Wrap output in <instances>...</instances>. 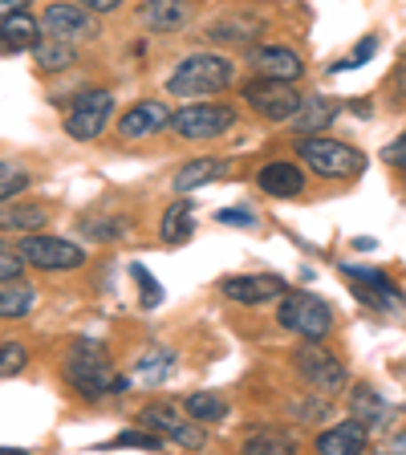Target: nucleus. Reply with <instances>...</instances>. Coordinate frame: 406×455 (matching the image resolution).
I'll return each mask as SVG.
<instances>
[{"label":"nucleus","instance_id":"obj_21","mask_svg":"<svg viewBox=\"0 0 406 455\" xmlns=\"http://www.w3.org/2000/svg\"><path fill=\"white\" fill-rule=\"evenodd\" d=\"M350 411L366 431H378V427L390 423V403L374 387H354L350 390Z\"/></svg>","mask_w":406,"mask_h":455},{"label":"nucleus","instance_id":"obj_22","mask_svg":"<svg viewBox=\"0 0 406 455\" xmlns=\"http://www.w3.org/2000/svg\"><path fill=\"white\" fill-rule=\"evenodd\" d=\"M33 53V61H37V69L41 74H57V69H69L77 61V53H74V41H66V37H53V33H41L37 37V45L28 49Z\"/></svg>","mask_w":406,"mask_h":455},{"label":"nucleus","instance_id":"obj_34","mask_svg":"<svg viewBox=\"0 0 406 455\" xmlns=\"http://www.w3.org/2000/svg\"><path fill=\"white\" fill-rule=\"evenodd\" d=\"M82 228H85V232H90L94 240H118V236H126V232H131L123 220H98V224L90 220V224H82Z\"/></svg>","mask_w":406,"mask_h":455},{"label":"nucleus","instance_id":"obj_30","mask_svg":"<svg viewBox=\"0 0 406 455\" xmlns=\"http://www.w3.org/2000/svg\"><path fill=\"white\" fill-rule=\"evenodd\" d=\"M171 366H175V354L171 350H147L139 358V366H134V379L139 382H163L171 374Z\"/></svg>","mask_w":406,"mask_h":455},{"label":"nucleus","instance_id":"obj_40","mask_svg":"<svg viewBox=\"0 0 406 455\" xmlns=\"http://www.w3.org/2000/svg\"><path fill=\"white\" fill-rule=\"evenodd\" d=\"M219 224H240V228H244V224H252V216L232 208V212H219Z\"/></svg>","mask_w":406,"mask_h":455},{"label":"nucleus","instance_id":"obj_9","mask_svg":"<svg viewBox=\"0 0 406 455\" xmlns=\"http://www.w3.org/2000/svg\"><path fill=\"white\" fill-rule=\"evenodd\" d=\"M20 256H25V265L45 268V273H66V268L85 265V252L77 244H69L61 236H37V232H25Z\"/></svg>","mask_w":406,"mask_h":455},{"label":"nucleus","instance_id":"obj_43","mask_svg":"<svg viewBox=\"0 0 406 455\" xmlns=\"http://www.w3.org/2000/svg\"><path fill=\"white\" fill-rule=\"evenodd\" d=\"M0 455H25L20 447H0Z\"/></svg>","mask_w":406,"mask_h":455},{"label":"nucleus","instance_id":"obj_41","mask_svg":"<svg viewBox=\"0 0 406 455\" xmlns=\"http://www.w3.org/2000/svg\"><path fill=\"white\" fill-rule=\"evenodd\" d=\"M28 0H0V17H9V12H20Z\"/></svg>","mask_w":406,"mask_h":455},{"label":"nucleus","instance_id":"obj_24","mask_svg":"<svg viewBox=\"0 0 406 455\" xmlns=\"http://www.w3.org/2000/svg\"><path fill=\"white\" fill-rule=\"evenodd\" d=\"M195 236V208L187 199H175L167 212H163V224H159V240L163 244H187Z\"/></svg>","mask_w":406,"mask_h":455},{"label":"nucleus","instance_id":"obj_14","mask_svg":"<svg viewBox=\"0 0 406 455\" xmlns=\"http://www.w3.org/2000/svg\"><path fill=\"white\" fill-rule=\"evenodd\" d=\"M167 126H171L167 102H139V106H131V110L123 114L118 134H123L126 142H142V139H151V134L167 131Z\"/></svg>","mask_w":406,"mask_h":455},{"label":"nucleus","instance_id":"obj_3","mask_svg":"<svg viewBox=\"0 0 406 455\" xmlns=\"http://www.w3.org/2000/svg\"><path fill=\"white\" fill-rule=\"evenodd\" d=\"M236 77V66L219 53H191L183 57L179 66L171 69L167 77V94H179V98H195V94H216L224 90L227 82Z\"/></svg>","mask_w":406,"mask_h":455},{"label":"nucleus","instance_id":"obj_26","mask_svg":"<svg viewBox=\"0 0 406 455\" xmlns=\"http://www.w3.org/2000/svg\"><path fill=\"white\" fill-rule=\"evenodd\" d=\"M211 41H232V45H252L256 37H260V25H256L252 17H219L216 25L208 28Z\"/></svg>","mask_w":406,"mask_h":455},{"label":"nucleus","instance_id":"obj_7","mask_svg":"<svg viewBox=\"0 0 406 455\" xmlns=\"http://www.w3.org/2000/svg\"><path fill=\"white\" fill-rule=\"evenodd\" d=\"M114 114V94L110 90H82L66 110V134L77 142H90L106 131Z\"/></svg>","mask_w":406,"mask_h":455},{"label":"nucleus","instance_id":"obj_10","mask_svg":"<svg viewBox=\"0 0 406 455\" xmlns=\"http://www.w3.org/2000/svg\"><path fill=\"white\" fill-rule=\"evenodd\" d=\"M41 28L53 33V37H66V41H82V37H94L98 33V20L94 12L77 4V0H57L41 12Z\"/></svg>","mask_w":406,"mask_h":455},{"label":"nucleus","instance_id":"obj_18","mask_svg":"<svg viewBox=\"0 0 406 455\" xmlns=\"http://www.w3.org/2000/svg\"><path fill=\"white\" fill-rule=\"evenodd\" d=\"M256 188L273 199H293L305 191V175L297 163H268V167H260V175H256Z\"/></svg>","mask_w":406,"mask_h":455},{"label":"nucleus","instance_id":"obj_5","mask_svg":"<svg viewBox=\"0 0 406 455\" xmlns=\"http://www.w3.org/2000/svg\"><path fill=\"white\" fill-rule=\"evenodd\" d=\"M293 362H297V374L325 398L341 395V390L350 387V370H346V362H341L338 354H330L325 346H317V341H305L301 350H293Z\"/></svg>","mask_w":406,"mask_h":455},{"label":"nucleus","instance_id":"obj_31","mask_svg":"<svg viewBox=\"0 0 406 455\" xmlns=\"http://www.w3.org/2000/svg\"><path fill=\"white\" fill-rule=\"evenodd\" d=\"M25 188H28V171L12 159H0V199H12Z\"/></svg>","mask_w":406,"mask_h":455},{"label":"nucleus","instance_id":"obj_8","mask_svg":"<svg viewBox=\"0 0 406 455\" xmlns=\"http://www.w3.org/2000/svg\"><path fill=\"white\" fill-rule=\"evenodd\" d=\"M301 98L305 94L293 82H276V77H256V82L244 85V102L268 123H289L293 110L301 106Z\"/></svg>","mask_w":406,"mask_h":455},{"label":"nucleus","instance_id":"obj_13","mask_svg":"<svg viewBox=\"0 0 406 455\" xmlns=\"http://www.w3.org/2000/svg\"><path fill=\"white\" fill-rule=\"evenodd\" d=\"M341 273L350 276L354 284H362V289H354V293H358L366 305H378V309H398V305H402V293H398L394 284H390V276L378 273V268L341 265Z\"/></svg>","mask_w":406,"mask_h":455},{"label":"nucleus","instance_id":"obj_15","mask_svg":"<svg viewBox=\"0 0 406 455\" xmlns=\"http://www.w3.org/2000/svg\"><path fill=\"white\" fill-rule=\"evenodd\" d=\"M219 293L236 305H268L284 297V281L281 276H227L219 284Z\"/></svg>","mask_w":406,"mask_h":455},{"label":"nucleus","instance_id":"obj_42","mask_svg":"<svg viewBox=\"0 0 406 455\" xmlns=\"http://www.w3.org/2000/svg\"><path fill=\"white\" fill-rule=\"evenodd\" d=\"M390 451H402V455H406V435H398L394 443H390Z\"/></svg>","mask_w":406,"mask_h":455},{"label":"nucleus","instance_id":"obj_35","mask_svg":"<svg viewBox=\"0 0 406 455\" xmlns=\"http://www.w3.org/2000/svg\"><path fill=\"white\" fill-rule=\"evenodd\" d=\"M20 273H25V256L0 248V281H20Z\"/></svg>","mask_w":406,"mask_h":455},{"label":"nucleus","instance_id":"obj_27","mask_svg":"<svg viewBox=\"0 0 406 455\" xmlns=\"http://www.w3.org/2000/svg\"><path fill=\"white\" fill-rule=\"evenodd\" d=\"M33 305H37L33 284L0 281V317H4V322H9V317H25V313H33Z\"/></svg>","mask_w":406,"mask_h":455},{"label":"nucleus","instance_id":"obj_1","mask_svg":"<svg viewBox=\"0 0 406 455\" xmlns=\"http://www.w3.org/2000/svg\"><path fill=\"white\" fill-rule=\"evenodd\" d=\"M66 379L77 390V398H85V403H98V398L118 395V390L131 387L126 379L114 374L110 358H106L102 346H94V341H77L74 346V354L66 358Z\"/></svg>","mask_w":406,"mask_h":455},{"label":"nucleus","instance_id":"obj_4","mask_svg":"<svg viewBox=\"0 0 406 455\" xmlns=\"http://www.w3.org/2000/svg\"><path fill=\"white\" fill-rule=\"evenodd\" d=\"M276 322H281L284 330H293L297 338H305V341H322L325 333L333 330V309L317 293H305V289L289 293V289H284L281 317H276Z\"/></svg>","mask_w":406,"mask_h":455},{"label":"nucleus","instance_id":"obj_37","mask_svg":"<svg viewBox=\"0 0 406 455\" xmlns=\"http://www.w3.org/2000/svg\"><path fill=\"white\" fill-rule=\"evenodd\" d=\"M374 49H378V41H374V37H366L358 49H354V57H350V61H341L338 69H358V66H366L370 57H374Z\"/></svg>","mask_w":406,"mask_h":455},{"label":"nucleus","instance_id":"obj_6","mask_svg":"<svg viewBox=\"0 0 406 455\" xmlns=\"http://www.w3.org/2000/svg\"><path fill=\"white\" fill-rule=\"evenodd\" d=\"M236 126V110L232 106H219V102H191L183 110L171 114V131L179 134V139H219L224 131Z\"/></svg>","mask_w":406,"mask_h":455},{"label":"nucleus","instance_id":"obj_36","mask_svg":"<svg viewBox=\"0 0 406 455\" xmlns=\"http://www.w3.org/2000/svg\"><path fill=\"white\" fill-rule=\"evenodd\" d=\"M382 159H386V167L406 171V131L398 134L394 142H386V151H382Z\"/></svg>","mask_w":406,"mask_h":455},{"label":"nucleus","instance_id":"obj_23","mask_svg":"<svg viewBox=\"0 0 406 455\" xmlns=\"http://www.w3.org/2000/svg\"><path fill=\"white\" fill-rule=\"evenodd\" d=\"M224 171H227V163H224V159H216V155H208V159H191V163H183V167L175 171L171 188L179 191V196H187V191H195V188H203V183L219 180Z\"/></svg>","mask_w":406,"mask_h":455},{"label":"nucleus","instance_id":"obj_33","mask_svg":"<svg viewBox=\"0 0 406 455\" xmlns=\"http://www.w3.org/2000/svg\"><path fill=\"white\" fill-rule=\"evenodd\" d=\"M114 443L118 447H142V451H163V435H155L151 427H147V431H123Z\"/></svg>","mask_w":406,"mask_h":455},{"label":"nucleus","instance_id":"obj_25","mask_svg":"<svg viewBox=\"0 0 406 455\" xmlns=\"http://www.w3.org/2000/svg\"><path fill=\"white\" fill-rule=\"evenodd\" d=\"M45 224V208H33V204H9L0 199V232H37Z\"/></svg>","mask_w":406,"mask_h":455},{"label":"nucleus","instance_id":"obj_29","mask_svg":"<svg viewBox=\"0 0 406 455\" xmlns=\"http://www.w3.org/2000/svg\"><path fill=\"white\" fill-rule=\"evenodd\" d=\"M244 451L248 455H289L293 451V435L265 427V431H252V435L244 439Z\"/></svg>","mask_w":406,"mask_h":455},{"label":"nucleus","instance_id":"obj_2","mask_svg":"<svg viewBox=\"0 0 406 455\" xmlns=\"http://www.w3.org/2000/svg\"><path fill=\"white\" fill-rule=\"evenodd\" d=\"M297 159H305V167L313 175H322V180H354L366 167L362 151H354L350 142L341 139H330V134H301Z\"/></svg>","mask_w":406,"mask_h":455},{"label":"nucleus","instance_id":"obj_19","mask_svg":"<svg viewBox=\"0 0 406 455\" xmlns=\"http://www.w3.org/2000/svg\"><path fill=\"white\" fill-rule=\"evenodd\" d=\"M370 431L358 423V419H346V423H333L330 431L317 435V451L322 455H358L366 447Z\"/></svg>","mask_w":406,"mask_h":455},{"label":"nucleus","instance_id":"obj_38","mask_svg":"<svg viewBox=\"0 0 406 455\" xmlns=\"http://www.w3.org/2000/svg\"><path fill=\"white\" fill-rule=\"evenodd\" d=\"M134 276H139V281H142V289H147V293H142V305H159V284H155L151 281V273H147V268H142V265H134Z\"/></svg>","mask_w":406,"mask_h":455},{"label":"nucleus","instance_id":"obj_20","mask_svg":"<svg viewBox=\"0 0 406 455\" xmlns=\"http://www.w3.org/2000/svg\"><path fill=\"white\" fill-rule=\"evenodd\" d=\"M333 118H338V102H333V98L305 94L301 106L293 110V118H289V126H293L297 134H317V131H325Z\"/></svg>","mask_w":406,"mask_h":455},{"label":"nucleus","instance_id":"obj_32","mask_svg":"<svg viewBox=\"0 0 406 455\" xmlns=\"http://www.w3.org/2000/svg\"><path fill=\"white\" fill-rule=\"evenodd\" d=\"M28 362V350L20 346V341H4L0 346V379H12V374H20Z\"/></svg>","mask_w":406,"mask_h":455},{"label":"nucleus","instance_id":"obj_12","mask_svg":"<svg viewBox=\"0 0 406 455\" xmlns=\"http://www.w3.org/2000/svg\"><path fill=\"white\" fill-rule=\"evenodd\" d=\"M191 20H195L191 0H142L139 4V25L151 33H183Z\"/></svg>","mask_w":406,"mask_h":455},{"label":"nucleus","instance_id":"obj_11","mask_svg":"<svg viewBox=\"0 0 406 455\" xmlns=\"http://www.w3.org/2000/svg\"><path fill=\"white\" fill-rule=\"evenodd\" d=\"M142 427H151L155 435L175 439V443H183V447H199V443H203L195 419H191V415L183 419L179 411L171 407V403H151V407H142Z\"/></svg>","mask_w":406,"mask_h":455},{"label":"nucleus","instance_id":"obj_28","mask_svg":"<svg viewBox=\"0 0 406 455\" xmlns=\"http://www.w3.org/2000/svg\"><path fill=\"white\" fill-rule=\"evenodd\" d=\"M183 411H187L195 423H219V419H227V403L219 395H211V390H195V395H187Z\"/></svg>","mask_w":406,"mask_h":455},{"label":"nucleus","instance_id":"obj_39","mask_svg":"<svg viewBox=\"0 0 406 455\" xmlns=\"http://www.w3.org/2000/svg\"><path fill=\"white\" fill-rule=\"evenodd\" d=\"M77 4H85L90 12H114V9H123V0H77Z\"/></svg>","mask_w":406,"mask_h":455},{"label":"nucleus","instance_id":"obj_16","mask_svg":"<svg viewBox=\"0 0 406 455\" xmlns=\"http://www.w3.org/2000/svg\"><path fill=\"white\" fill-rule=\"evenodd\" d=\"M41 33L45 28L33 12H9V17H0V53H25V49L37 45Z\"/></svg>","mask_w":406,"mask_h":455},{"label":"nucleus","instance_id":"obj_17","mask_svg":"<svg viewBox=\"0 0 406 455\" xmlns=\"http://www.w3.org/2000/svg\"><path fill=\"white\" fill-rule=\"evenodd\" d=\"M252 66L260 77H276V82H301L305 74V61L293 53V49H281V45H265L256 49Z\"/></svg>","mask_w":406,"mask_h":455}]
</instances>
